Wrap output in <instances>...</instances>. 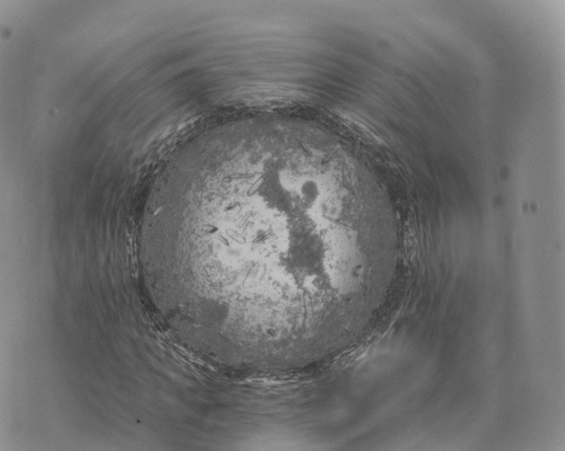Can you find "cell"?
Wrapping results in <instances>:
<instances>
[{"instance_id": "6da1fadb", "label": "cell", "mask_w": 565, "mask_h": 451, "mask_svg": "<svg viewBox=\"0 0 565 451\" xmlns=\"http://www.w3.org/2000/svg\"><path fill=\"white\" fill-rule=\"evenodd\" d=\"M247 165L237 193L258 224L238 254V272L252 319L289 328L348 311L361 219L348 175L286 157Z\"/></svg>"}]
</instances>
